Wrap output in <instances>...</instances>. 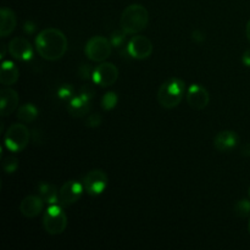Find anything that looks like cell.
Wrapping results in <instances>:
<instances>
[{"label": "cell", "instance_id": "277c9868", "mask_svg": "<svg viewBox=\"0 0 250 250\" xmlns=\"http://www.w3.org/2000/svg\"><path fill=\"white\" fill-rule=\"evenodd\" d=\"M43 227L46 233L51 236H58L65 232L67 227V215L63 211L62 205L59 203L49 205L43 216Z\"/></svg>", "mask_w": 250, "mask_h": 250}, {"label": "cell", "instance_id": "4316f807", "mask_svg": "<svg viewBox=\"0 0 250 250\" xmlns=\"http://www.w3.org/2000/svg\"><path fill=\"white\" fill-rule=\"evenodd\" d=\"M83 99L88 100V102H92L93 99V95H94V90L89 87V85H84V87L81 88L80 90V94Z\"/></svg>", "mask_w": 250, "mask_h": 250}, {"label": "cell", "instance_id": "5bb4252c", "mask_svg": "<svg viewBox=\"0 0 250 250\" xmlns=\"http://www.w3.org/2000/svg\"><path fill=\"white\" fill-rule=\"evenodd\" d=\"M44 209V202L39 195H28L20 203V212L27 219H34Z\"/></svg>", "mask_w": 250, "mask_h": 250}, {"label": "cell", "instance_id": "4fadbf2b", "mask_svg": "<svg viewBox=\"0 0 250 250\" xmlns=\"http://www.w3.org/2000/svg\"><path fill=\"white\" fill-rule=\"evenodd\" d=\"M239 143V137L233 131H221L215 136L214 146L220 153H229Z\"/></svg>", "mask_w": 250, "mask_h": 250}, {"label": "cell", "instance_id": "3957f363", "mask_svg": "<svg viewBox=\"0 0 250 250\" xmlns=\"http://www.w3.org/2000/svg\"><path fill=\"white\" fill-rule=\"evenodd\" d=\"M149 22V12L143 5L132 4L122 11L120 17V26L127 34H138Z\"/></svg>", "mask_w": 250, "mask_h": 250}, {"label": "cell", "instance_id": "d6986e66", "mask_svg": "<svg viewBox=\"0 0 250 250\" xmlns=\"http://www.w3.org/2000/svg\"><path fill=\"white\" fill-rule=\"evenodd\" d=\"M38 195L43 199L44 203L49 205L58 204L59 203V192L56 187L51 183L41 182L38 186Z\"/></svg>", "mask_w": 250, "mask_h": 250}, {"label": "cell", "instance_id": "d590c367", "mask_svg": "<svg viewBox=\"0 0 250 250\" xmlns=\"http://www.w3.org/2000/svg\"><path fill=\"white\" fill-rule=\"evenodd\" d=\"M249 197H250V189H249Z\"/></svg>", "mask_w": 250, "mask_h": 250}, {"label": "cell", "instance_id": "4dcf8cb0", "mask_svg": "<svg viewBox=\"0 0 250 250\" xmlns=\"http://www.w3.org/2000/svg\"><path fill=\"white\" fill-rule=\"evenodd\" d=\"M241 154H242V156H246V158H249V156H250V143L244 144V146H242Z\"/></svg>", "mask_w": 250, "mask_h": 250}, {"label": "cell", "instance_id": "2e32d148", "mask_svg": "<svg viewBox=\"0 0 250 250\" xmlns=\"http://www.w3.org/2000/svg\"><path fill=\"white\" fill-rule=\"evenodd\" d=\"M0 19H1V24H0V36L2 38L7 37L15 31L17 24V17L15 12L9 7H1L0 10Z\"/></svg>", "mask_w": 250, "mask_h": 250}, {"label": "cell", "instance_id": "7a4b0ae2", "mask_svg": "<svg viewBox=\"0 0 250 250\" xmlns=\"http://www.w3.org/2000/svg\"><path fill=\"white\" fill-rule=\"evenodd\" d=\"M186 93H187L186 83L181 78L172 77L166 80L160 85L158 94H156V99L164 109H173L180 105Z\"/></svg>", "mask_w": 250, "mask_h": 250}, {"label": "cell", "instance_id": "1f68e13d", "mask_svg": "<svg viewBox=\"0 0 250 250\" xmlns=\"http://www.w3.org/2000/svg\"><path fill=\"white\" fill-rule=\"evenodd\" d=\"M34 29H36V26H33L31 21L26 22V23H24V31H26V32H29V33H33Z\"/></svg>", "mask_w": 250, "mask_h": 250}, {"label": "cell", "instance_id": "836d02e7", "mask_svg": "<svg viewBox=\"0 0 250 250\" xmlns=\"http://www.w3.org/2000/svg\"><path fill=\"white\" fill-rule=\"evenodd\" d=\"M5 56V44H1V55H0V58H4Z\"/></svg>", "mask_w": 250, "mask_h": 250}, {"label": "cell", "instance_id": "f546056e", "mask_svg": "<svg viewBox=\"0 0 250 250\" xmlns=\"http://www.w3.org/2000/svg\"><path fill=\"white\" fill-rule=\"evenodd\" d=\"M242 62H243V65L247 66V67H250V49L244 51L243 56H242Z\"/></svg>", "mask_w": 250, "mask_h": 250}, {"label": "cell", "instance_id": "e0dca14e", "mask_svg": "<svg viewBox=\"0 0 250 250\" xmlns=\"http://www.w3.org/2000/svg\"><path fill=\"white\" fill-rule=\"evenodd\" d=\"M20 70L12 61L6 60L1 63V72H0V82L5 87H11L19 81Z\"/></svg>", "mask_w": 250, "mask_h": 250}, {"label": "cell", "instance_id": "52a82bcc", "mask_svg": "<svg viewBox=\"0 0 250 250\" xmlns=\"http://www.w3.org/2000/svg\"><path fill=\"white\" fill-rule=\"evenodd\" d=\"M117 78H119V68L112 62L103 61L93 70V82L100 87H110L115 84Z\"/></svg>", "mask_w": 250, "mask_h": 250}, {"label": "cell", "instance_id": "9a60e30c", "mask_svg": "<svg viewBox=\"0 0 250 250\" xmlns=\"http://www.w3.org/2000/svg\"><path fill=\"white\" fill-rule=\"evenodd\" d=\"M0 95H1V104H0V107H1V116H9L19 106V93L15 89H12V88L7 87L1 89Z\"/></svg>", "mask_w": 250, "mask_h": 250}, {"label": "cell", "instance_id": "e575fe53", "mask_svg": "<svg viewBox=\"0 0 250 250\" xmlns=\"http://www.w3.org/2000/svg\"><path fill=\"white\" fill-rule=\"evenodd\" d=\"M248 229H249V233H250V219H249V224H248Z\"/></svg>", "mask_w": 250, "mask_h": 250}, {"label": "cell", "instance_id": "30bf717a", "mask_svg": "<svg viewBox=\"0 0 250 250\" xmlns=\"http://www.w3.org/2000/svg\"><path fill=\"white\" fill-rule=\"evenodd\" d=\"M84 192V186L78 181H68L62 185L59 190V204L62 207H70L77 203Z\"/></svg>", "mask_w": 250, "mask_h": 250}, {"label": "cell", "instance_id": "cb8c5ba5", "mask_svg": "<svg viewBox=\"0 0 250 250\" xmlns=\"http://www.w3.org/2000/svg\"><path fill=\"white\" fill-rule=\"evenodd\" d=\"M234 212L239 217H247L250 215V200L242 199L234 205Z\"/></svg>", "mask_w": 250, "mask_h": 250}, {"label": "cell", "instance_id": "7c38bea8", "mask_svg": "<svg viewBox=\"0 0 250 250\" xmlns=\"http://www.w3.org/2000/svg\"><path fill=\"white\" fill-rule=\"evenodd\" d=\"M9 54L20 61H29L33 58V48L31 43L23 37H15L7 44Z\"/></svg>", "mask_w": 250, "mask_h": 250}, {"label": "cell", "instance_id": "484cf974", "mask_svg": "<svg viewBox=\"0 0 250 250\" xmlns=\"http://www.w3.org/2000/svg\"><path fill=\"white\" fill-rule=\"evenodd\" d=\"M102 116L98 114H92L88 116L87 121H85V125L90 128H95V127H99L100 124H102Z\"/></svg>", "mask_w": 250, "mask_h": 250}, {"label": "cell", "instance_id": "6da1fadb", "mask_svg": "<svg viewBox=\"0 0 250 250\" xmlns=\"http://www.w3.org/2000/svg\"><path fill=\"white\" fill-rule=\"evenodd\" d=\"M36 48L44 60L56 61L66 54L68 42L60 29L50 27L41 31L36 37Z\"/></svg>", "mask_w": 250, "mask_h": 250}, {"label": "cell", "instance_id": "603a6c76", "mask_svg": "<svg viewBox=\"0 0 250 250\" xmlns=\"http://www.w3.org/2000/svg\"><path fill=\"white\" fill-rule=\"evenodd\" d=\"M58 97L62 102H70L73 97H75V89L71 84H61L58 89Z\"/></svg>", "mask_w": 250, "mask_h": 250}, {"label": "cell", "instance_id": "8fae6325", "mask_svg": "<svg viewBox=\"0 0 250 250\" xmlns=\"http://www.w3.org/2000/svg\"><path fill=\"white\" fill-rule=\"evenodd\" d=\"M186 99H187L188 105L190 107H193L195 110H203L209 105L210 94L207 88L194 83V84L189 85L187 88Z\"/></svg>", "mask_w": 250, "mask_h": 250}, {"label": "cell", "instance_id": "7402d4cb", "mask_svg": "<svg viewBox=\"0 0 250 250\" xmlns=\"http://www.w3.org/2000/svg\"><path fill=\"white\" fill-rule=\"evenodd\" d=\"M126 36L127 33L124 31V29H120V31H114L110 36V43H111L112 48L120 49L122 45H125L126 43Z\"/></svg>", "mask_w": 250, "mask_h": 250}, {"label": "cell", "instance_id": "ffe728a7", "mask_svg": "<svg viewBox=\"0 0 250 250\" xmlns=\"http://www.w3.org/2000/svg\"><path fill=\"white\" fill-rule=\"evenodd\" d=\"M38 109L34 104L32 103H27V104L21 105L17 110V119L20 121L24 122V124H29V122H33L34 120L38 117Z\"/></svg>", "mask_w": 250, "mask_h": 250}, {"label": "cell", "instance_id": "ac0fdd59", "mask_svg": "<svg viewBox=\"0 0 250 250\" xmlns=\"http://www.w3.org/2000/svg\"><path fill=\"white\" fill-rule=\"evenodd\" d=\"M89 110H90V102L83 99L81 95L73 97L72 99L68 102V105H67L68 114H70L72 117H76V119L84 117L85 115H88Z\"/></svg>", "mask_w": 250, "mask_h": 250}, {"label": "cell", "instance_id": "8992f818", "mask_svg": "<svg viewBox=\"0 0 250 250\" xmlns=\"http://www.w3.org/2000/svg\"><path fill=\"white\" fill-rule=\"evenodd\" d=\"M112 53V45L110 39L102 36H94L87 42L84 54L93 62H103L107 60Z\"/></svg>", "mask_w": 250, "mask_h": 250}, {"label": "cell", "instance_id": "44dd1931", "mask_svg": "<svg viewBox=\"0 0 250 250\" xmlns=\"http://www.w3.org/2000/svg\"><path fill=\"white\" fill-rule=\"evenodd\" d=\"M117 102H119V97H117L116 93L107 92L103 95L100 105H102V109L104 111H110V110L115 109V106L117 105Z\"/></svg>", "mask_w": 250, "mask_h": 250}, {"label": "cell", "instance_id": "ba28073f", "mask_svg": "<svg viewBox=\"0 0 250 250\" xmlns=\"http://www.w3.org/2000/svg\"><path fill=\"white\" fill-rule=\"evenodd\" d=\"M109 185V177L103 170H92L85 175L83 180L84 190L89 195L97 197L103 194Z\"/></svg>", "mask_w": 250, "mask_h": 250}, {"label": "cell", "instance_id": "5b68a950", "mask_svg": "<svg viewBox=\"0 0 250 250\" xmlns=\"http://www.w3.org/2000/svg\"><path fill=\"white\" fill-rule=\"evenodd\" d=\"M31 133L23 124H14L7 128L4 136V144L11 153H20L29 143Z\"/></svg>", "mask_w": 250, "mask_h": 250}, {"label": "cell", "instance_id": "9c48e42d", "mask_svg": "<svg viewBox=\"0 0 250 250\" xmlns=\"http://www.w3.org/2000/svg\"><path fill=\"white\" fill-rule=\"evenodd\" d=\"M126 50L132 59L144 60V59H148L153 53V43L148 37L137 34L129 39Z\"/></svg>", "mask_w": 250, "mask_h": 250}, {"label": "cell", "instance_id": "d6a6232c", "mask_svg": "<svg viewBox=\"0 0 250 250\" xmlns=\"http://www.w3.org/2000/svg\"><path fill=\"white\" fill-rule=\"evenodd\" d=\"M246 33H247V38L249 39L250 42V20L248 21V23H247V27H246Z\"/></svg>", "mask_w": 250, "mask_h": 250}, {"label": "cell", "instance_id": "d4e9b609", "mask_svg": "<svg viewBox=\"0 0 250 250\" xmlns=\"http://www.w3.org/2000/svg\"><path fill=\"white\" fill-rule=\"evenodd\" d=\"M2 168H4L5 172L10 173V175L16 172V170L19 168V160L15 156H7L2 161Z\"/></svg>", "mask_w": 250, "mask_h": 250}, {"label": "cell", "instance_id": "83f0119b", "mask_svg": "<svg viewBox=\"0 0 250 250\" xmlns=\"http://www.w3.org/2000/svg\"><path fill=\"white\" fill-rule=\"evenodd\" d=\"M78 75L82 80H88L93 76V71L90 70V67L88 65H82L78 68Z\"/></svg>", "mask_w": 250, "mask_h": 250}, {"label": "cell", "instance_id": "f1b7e54d", "mask_svg": "<svg viewBox=\"0 0 250 250\" xmlns=\"http://www.w3.org/2000/svg\"><path fill=\"white\" fill-rule=\"evenodd\" d=\"M192 39L195 43H203L205 41V33H203L200 29H195L192 33Z\"/></svg>", "mask_w": 250, "mask_h": 250}]
</instances>
